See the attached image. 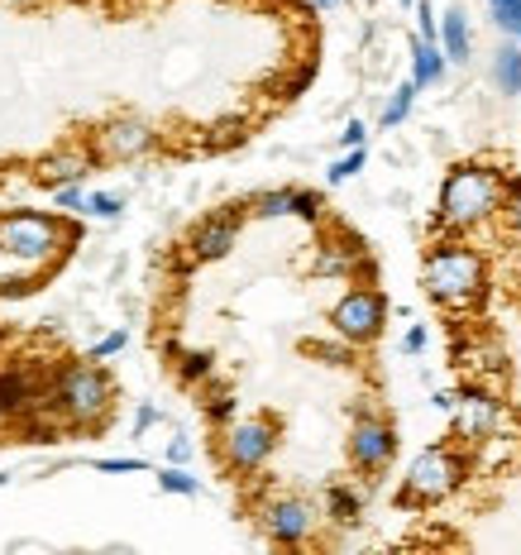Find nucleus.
<instances>
[{"mask_svg":"<svg viewBox=\"0 0 521 555\" xmlns=\"http://www.w3.org/2000/svg\"><path fill=\"white\" fill-rule=\"evenodd\" d=\"M426 293L445 307H469L483 293V263L465 245H440L426 259Z\"/></svg>","mask_w":521,"mask_h":555,"instance_id":"obj_1","label":"nucleus"},{"mask_svg":"<svg viewBox=\"0 0 521 555\" xmlns=\"http://www.w3.org/2000/svg\"><path fill=\"white\" fill-rule=\"evenodd\" d=\"M497 202V178L489 168H455L440 188V216L450 225H473L493 211Z\"/></svg>","mask_w":521,"mask_h":555,"instance_id":"obj_2","label":"nucleus"},{"mask_svg":"<svg viewBox=\"0 0 521 555\" xmlns=\"http://www.w3.org/2000/svg\"><path fill=\"white\" fill-rule=\"evenodd\" d=\"M455 483H459V460L450 455V450H421V455L412 460V469H407V483H402V507H426V503H440L445 493H455Z\"/></svg>","mask_w":521,"mask_h":555,"instance_id":"obj_3","label":"nucleus"},{"mask_svg":"<svg viewBox=\"0 0 521 555\" xmlns=\"http://www.w3.org/2000/svg\"><path fill=\"white\" fill-rule=\"evenodd\" d=\"M57 402L73 422H101V412L110 402V378L96 364H67L63 378H57Z\"/></svg>","mask_w":521,"mask_h":555,"instance_id":"obj_4","label":"nucleus"},{"mask_svg":"<svg viewBox=\"0 0 521 555\" xmlns=\"http://www.w3.org/2000/svg\"><path fill=\"white\" fill-rule=\"evenodd\" d=\"M0 245H5L10 259L19 263H43L49 254L63 245V225L53 221V216H10V221H0Z\"/></svg>","mask_w":521,"mask_h":555,"instance_id":"obj_5","label":"nucleus"},{"mask_svg":"<svg viewBox=\"0 0 521 555\" xmlns=\"http://www.w3.org/2000/svg\"><path fill=\"white\" fill-rule=\"evenodd\" d=\"M383 317H388L383 293H374V287H359V293H350V297H340V302H335L330 326L340 331L350 345H364V340H374V335L383 331Z\"/></svg>","mask_w":521,"mask_h":555,"instance_id":"obj_6","label":"nucleus"},{"mask_svg":"<svg viewBox=\"0 0 521 555\" xmlns=\"http://www.w3.org/2000/svg\"><path fill=\"white\" fill-rule=\"evenodd\" d=\"M273 446H277V431H273L269 416L235 422V426H230V436H225V455H230V465H235V469H259L263 460L273 455Z\"/></svg>","mask_w":521,"mask_h":555,"instance_id":"obj_7","label":"nucleus"},{"mask_svg":"<svg viewBox=\"0 0 521 555\" xmlns=\"http://www.w3.org/2000/svg\"><path fill=\"white\" fill-rule=\"evenodd\" d=\"M392 450H398V436H392L388 422H374V416H364V422L350 431V455L359 469H383L392 460Z\"/></svg>","mask_w":521,"mask_h":555,"instance_id":"obj_8","label":"nucleus"},{"mask_svg":"<svg viewBox=\"0 0 521 555\" xmlns=\"http://www.w3.org/2000/svg\"><path fill=\"white\" fill-rule=\"evenodd\" d=\"M263 527H269L273 541L297 546V541H307V531H311V507L302 499H277L269 513H263Z\"/></svg>","mask_w":521,"mask_h":555,"instance_id":"obj_9","label":"nucleus"},{"mask_svg":"<svg viewBox=\"0 0 521 555\" xmlns=\"http://www.w3.org/2000/svg\"><path fill=\"white\" fill-rule=\"evenodd\" d=\"M455 431L469 436V441H483V436L497 431V402L483 398V392H465L455 402Z\"/></svg>","mask_w":521,"mask_h":555,"instance_id":"obj_10","label":"nucleus"},{"mask_svg":"<svg viewBox=\"0 0 521 555\" xmlns=\"http://www.w3.org/2000/svg\"><path fill=\"white\" fill-rule=\"evenodd\" d=\"M101 139H106V154L110 158H139V154H148V149H154V130H148L144 120H115Z\"/></svg>","mask_w":521,"mask_h":555,"instance_id":"obj_11","label":"nucleus"},{"mask_svg":"<svg viewBox=\"0 0 521 555\" xmlns=\"http://www.w3.org/2000/svg\"><path fill=\"white\" fill-rule=\"evenodd\" d=\"M235 235H239V225L230 221V216H211L206 225H196L192 254H196V259H220L225 249H235Z\"/></svg>","mask_w":521,"mask_h":555,"instance_id":"obj_12","label":"nucleus"},{"mask_svg":"<svg viewBox=\"0 0 521 555\" xmlns=\"http://www.w3.org/2000/svg\"><path fill=\"white\" fill-rule=\"evenodd\" d=\"M440 49H445L450 63H469L473 39H469V15H465V5H450V10H445V20H440Z\"/></svg>","mask_w":521,"mask_h":555,"instance_id":"obj_13","label":"nucleus"},{"mask_svg":"<svg viewBox=\"0 0 521 555\" xmlns=\"http://www.w3.org/2000/svg\"><path fill=\"white\" fill-rule=\"evenodd\" d=\"M445 49H440V39H412V82L416 87H435L440 77H445Z\"/></svg>","mask_w":521,"mask_h":555,"instance_id":"obj_14","label":"nucleus"},{"mask_svg":"<svg viewBox=\"0 0 521 555\" xmlns=\"http://www.w3.org/2000/svg\"><path fill=\"white\" fill-rule=\"evenodd\" d=\"M493 82L503 96H517L521 91V43H503V49L493 53Z\"/></svg>","mask_w":521,"mask_h":555,"instance_id":"obj_15","label":"nucleus"},{"mask_svg":"<svg viewBox=\"0 0 521 555\" xmlns=\"http://www.w3.org/2000/svg\"><path fill=\"white\" fill-rule=\"evenodd\" d=\"M82 178H87L82 154H53L39 164V182H49V188H67V182H82Z\"/></svg>","mask_w":521,"mask_h":555,"instance_id":"obj_16","label":"nucleus"},{"mask_svg":"<svg viewBox=\"0 0 521 555\" xmlns=\"http://www.w3.org/2000/svg\"><path fill=\"white\" fill-rule=\"evenodd\" d=\"M0 408L15 412V408H39V398H34V384L25 374H0Z\"/></svg>","mask_w":521,"mask_h":555,"instance_id":"obj_17","label":"nucleus"},{"mask_svg":"<svg viewBox=\"0 0 521 555\" xmlns=\"http://www.w3.org/2000/svg\"><path fill=\"white\" fill-rule=\"evenodd\" d=\"M326 507H330L335 522H354L359 507H364V499H359L354 489H344V483H340V489H330V493H326Z\"/></svg>","mask_w":521,"mask_h":555,"instance_id":"obj_18","label":"nucleus"},{"mask_svg":"<svg viewBox=\"0 0 521 555\" xmlns=\"http://www.w3.org/2000/svg\"><path fill=\"white\" fill-rule=\"evenodd\" d=\"M412 101H416V82H402L398 91L388 96V106H383V125H402L412 115Z\"/></svg>","mask_w":521,"mask_h":555,"instance_id":"obj_19","label":"nucleus"},{"mask_svg":"<svg viewBox=\"0 0 521 555\" xmlns=\"http://www.w3.org/2000/svg\"><path fill=\"white\" fill-rule=\"evenodd\" d=\"M493 5V20L503 34H512V39L521 43V0H489Z\"/></svg>","mask_w":521,"mask_h":555,"instance_id":"obj_20","label":"nucleus"},{"mask_svg":"<svg viewBox=\"0 0 521 555\" xmlns=\"http://www.w3.org/2000/svg\"><path fill=\"white\" fill-rule=\"evenodd\" d=\"M158 489H164V493H178V499H192V493H196V479H192L187 469L172 465V469L158 474Z\"/></svg>","mask_w":521,"mask_h":555,"instance_id":"obj_21","label":"nucleus"},{"mask_svg":"<svg viewBox=\"0 0 521 555\" xmlns=\"http://www.w3.org/2000/svg\"><path fill=\"white\" fill-rule=\"evenodd\" d=\"M253 211H259L263 221H273V216H287V211H292V192H263V196H253Z\"/></svg>","mask_w":521,"mask_h":555,"instance_id":"obj_22","label":"nucleus"},{"mask_svg":"<svg viewBox=\"0 0 521 555\" xmlns=\"http://www.w3.org/2000/svg\"><path fill=\"white\" fill-rule=\"evenodd\" d=\"M87 211L101 216V221H110V216L125 211V202H120V196H110V192H96V196H87Z\"/></svg>","mask_w":521,"mask_h":555,"instance_id":"obj_23","label":"nucleus"},{"mask_svg":"<svg viewBox=\"0 0 521 555\" xmlns=\"http://www.w3.org/2000/svg\"><path fill=\"white\" fill-rule=\"evenodd\" d=\"M359 168H364V149H350L340 164H330V182H350Z\"/></svg>","mask_w":521,"mask_h":555,"instance_id":"obj_24","label":"nucleus"},{"mask_svg":"<svg viewBox=\"0 0 521 555\" xmlns=\"http://www.w3.org/2000/svg\"><path fill=\"white\" fill-rule=\"evenodd\" d=\"M292 216H302V221H316V216H321V196L316 192H292Z\"/></svg>","mask_w":521,"mask_h":555,"instance_id":"obj_25","label":"nucleus"},{"mask_svg":"<svg viewBox=\"0 0 521 555\" xmlns=\"http://www.w3.org/2000/svg\"><path fill=\"white\" fill-rule=\"evenodd\" d=\"M125 345H130V335H125V331H110L106 340H101V345H96V350H91V354H96V360H106V354H120Z\"/></svg>","mask_w":521,"mask_h":555,"instance_id":"obj_26","label":"nucleus"},{"mask_svg":"<svg viewBox=\"0 0 521 555\" xmlns=\"http://www.w3.org/2000/svg\"><path fill=\"white\" fill-rule=\"evenodd\" d=\"M57 206H82V211H87V192H82V182H67V188H57Z\"/></svg>","mask_w":521,"mask_h":555,"instance_id":"obj_27","label":"nucleus"},{"mask_svg":"<svg viewBox=\"0 0 521 555\" xmlns=\"http://www.w3.org/2000/svg\"><path fill=\"white\" fill-rule=\"evenodd\" d=\"M364 134H368L364 120H350V125H344V134H340V144L344 149H364Z\"/></svg>","mask_w":521,"mask_h":555,"instance_id":"obj_28","label":"nucleus"},{"mask_svg":"<svg viewBox=\"0 0 521 555\" xmlns=\"http://www.w3.org/2000/svg\"><path fill=\"white\" fill-rule=\"evenodd\" d=\"M168 460H172V465H187V460H192V441H187V436H172Z\"/></svg>","mask_w":521,"mask_h":555,"instance_id":"obj_29","label":"nucleus"},{"mask_svg":"<svg viewBox=\"0 0 521 555\" xmlns=\"http://www.w3.org/2000/svg\"><path fill=\"white\" fill-rule=\"evenodd\" d=\"M96 469H106V474H139V469H144V460H101Z\"/></svg>","mask_w":521,"mask_h":555,"instance_id":"obj_30","label":"nucleus"},{"mask_svg":"<svg viewBox=\"0 0 521 555\" xmlns=\"http://www.w3.org/2000/svg\"><path fill=\"white\" fill-rule=\"evenodd\" d=\"M426 350V326H412L407 340H402V354H421Z\"/></svg>","mask_w":521,"mask_h":555,"instance_id":"obj_31","label":"nucleus"},{"mask_svg":"<svg viewBox=\"0 0 521 555\" xmlns=\"http://www.w3.org/2000/svg\"><path fill=\"white\" fill-rule=\"evenodd\" d=\"M211 416H216V422H230V416H235V398H230V392H220V398L211 402Z\"/></svg>","mask_w":521,"mask_h":555,"instance_id":"obj_32","label":"nucleus"},{"mask_svg":"<svg viewBox=\"0 0 521 555\" xmlns=\"http://www.w3.org/2000/svg\"><path fill=\"white\" fill-rule=\"evenodd\" d=\"M311 77H316V67H302V73H297L292 82H287V96H297V91H307V87H311Z\"/></svg>","mask_w":521,"mask_h":555,"instance_id":"obj_33","label":"nucleus"},{"mask_svg":"<svg viewBox=\"0 0 521 555\" xmlns=\"http://www.w3.org/2000/svg\"><path fill=\"white\" fill-rule=\"evenodd\" d=\"M154 416H158V412H154V408H148V402H144V408L134 412V431H148V426H154Z\"/></svg>","mask_w":521,"mask_h":555,"instance_id":"obj_34","label":"nucleus"},{"mask_svg":"<svg viewBox=\"0 0 521 555\" xmlns=\"http://www.w3.org/2000/svg\"><path fill=\"white\" fill-rule=\"evenodd\" d=\"M206 364H211V360H206V354H187V378L206 374Z\"/></svg>","mask_w":521,"mask_h":555,"instance_id":"obj_35","label":"nucleus"},{"mask_svg":"<svg viewBox=\"0 0 521 555\" xmlns=\"http://www.w3.org/2000/svg\"><path fill=\"white\" fill-rule=\"evenodd\" d=\"M507 202H512V206H517V211H512V216H517V225H521V182H512V188H507Z\"/></svg>","mask_w":521,"mask_h":555,"instance_id":"obj_36","label":"nucleus"},{"mask_svg":"<svg viewBox=\"0 0 521 555\" xmlns=\"http://www.w3.org/2000/svg\"><path fill=\"white\" fill-rule=\"evenodd\" d=\"M311 5H316V10H335V5H340V0H311Z\"/></svg>","mask_w":521,"mask_h":555,"instance_id":"obj_37","label":"nucleus"},{"mask_svg":"<svg viewBox=\"0 0 521 555\" xmlns=\"http://www.w3.org/2000/svg\"><path fill=\"white\" fill-rule=\"evenodd\" d=\"M402 5H416V0H402Z\"/></svg>","mask_w":521,"mask_h":555,"instance_id":"obj_38","label":"nucleus"},{"mask_svg":"<svg viewBox=\"0 0 521 555\" xmlns=\"http://www.w3.org/2000/svg\"><path fill=\"white\" fill-rule=\"evenodd\" d=\"M15 5H25V0H15Z\"/></svg>","mask_w":521,"mask_h":555,"instance_id":"obj_39","label":"nucleus"},{"mask_svg":"<svg viewBox=\"0 0 521 555\" xmlns=\"http://www.w3.org/2000/svg\"><path fill=\"white\" fill-rule=\"evenodd\" d=\"M0 416H5V408H0Z\"/></svg>","mask_w":521,"mask_h":555,"instance_id":"obj_40","label":"nucleus"}]
</instances>
